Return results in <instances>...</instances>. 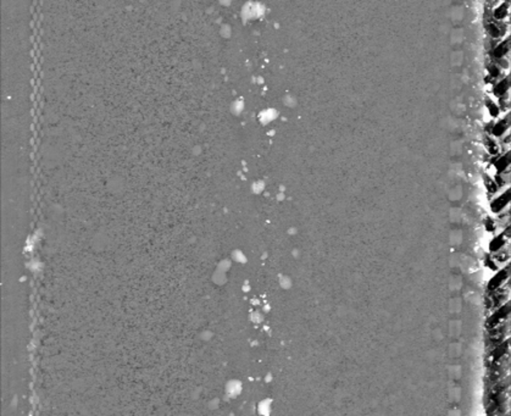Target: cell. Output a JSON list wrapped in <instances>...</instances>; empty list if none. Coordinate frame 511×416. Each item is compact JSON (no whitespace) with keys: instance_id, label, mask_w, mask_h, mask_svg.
Masks as SVG:
<instances>
[{"instance_id":"cell-1","label":"cell","mask_w":511,"mask_h":416,"mask_svg":"<svg viewBox=\"0 0 511 416\" xmlns=\"http://www.w3.org/2000/svg\"><path fill=\"white\" fill-rule=\"evenodd\" d=\"M508 30V22H504V21L493 20L487 25V31H488L489 35L492 39H495V41H500L505 38Z\"/></svg>"},{"instance_id":"cell-2","label":"cell","mask_w":511,"mask_h":416,"mask_svg":"<svg viewBox=\"0 0 511 416\" xmlns=\"http://www.w3.org/2000/svg\"><path fill=\"white\" fill-rule=\"evenodd\" d=\"M493 20L495 21H504L508 22L509 16H510V1L509 0H501L496 3V6L492 11Z\"/></svg>"},{"instance_id":"cell-3","label":"cell","mask_w":511,"mask_h":416,"mask_svg":"<svg viewBox=\"0 0 511 416\" xmlns=\"http://www.w3.org/2000/svg\"><path fill=\"white\" fill-rule=\"evenodd\" d=\"M509 92H510V80L508 76H503L499 80H496L493 87L494 96L498 99H503L509 96Z\"/></svg>"},{"instance_id":"cell-4","label":"cell","mask_w":511,"mask_h":416,"mask_svg":"<svg viewBox=\"0 0 511 416\" xmlns=\"http://www.w3.org/2000/svg\"><path fill=\"white\" fill-rule=\"evenodd\" d=\"M509 128H510V119H509V116L501 117V119L498 117L493 126H492V134L496 137V138H501L505 134H508Z\"/></svg>"},{"instance_id":"cell-5","label":"cell","mask_w":511,"mask_h":416,"mask_svg":"<svg viewBox=\"0 0 511 416\" xmlns=\"http://www.w3.org/2000/svg\"><path fill=\"white\" fill-rule=\"evenodd\" d=\"M509 53H510V39L509 38H503L499 41V43L494 47L493 49V55L496 60L499 59L508 58Z\"/></svg>"},{"instance_id":"cell-6","label":"cell","mask_w":511,"mask_h":416,"mask_svg":"<svg viewBox=\"0 0 511 416\" xmlns=\"http://www.w3.org/2000/svg\"><path fill=\"white\" fill-rule=\"evenodd\" d=\"M486 106H487V110H488V112H489V115H491L492 119L496 120L501 115V108H500V104H499L498 101L493 100V99H487Z\"/></svg>"},{"instance_id":"cell-7","label":"cell","mask_w":511,"mask_h":416,"mask_svg":"<svg viewBox=\"0 0 511 416\" xmlns=\"http://www.w3.org/2000/svg\"><path fill=\"white\" fill-rule=\"evenodd\" d=\"M488 72H489V76H491V79L494 80V81H496V80H499L500 77H503V68H501L498 64H496V65L494 64V65L489 66Z\"/></svg>"},{"instance_id":"cell-8","label":"cell","mask_w":511,"mask_h":416,"mask_svg":"<svg viewBox=\"0 0 511 416\" xmlns=\"http://www.w3.org/2000/svg\"><path fill=\"white\" fill-rule=\"evenodd\" d=\"M493 1H495V3H499V1H501V0H493Z\"/></svg>"}]
</instances>
